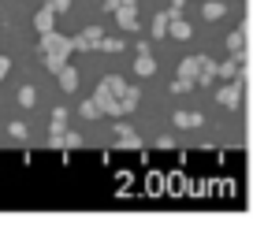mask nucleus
Segmentation results:
<instances>
[{
	"label": "nucleus",
	"instance_id": "nucleus-1",
	"mask_svg": "<svg viewBox=\"0 0 253 249\" xmlns=\"http://www.w3.org/2000/svg\"><path fill=\"white\" fill-rule=\"evenodd\" d=\"M93 101L104 108V116H126V112H134V108H138L142 93H138V86L123 82L119 75H104L101 82H97Z\"/></svg>",
	"mask_w": 253,
	"mask_h": 249
},
{
	"label": "nucleus",
	"instance_id": "nucleus-2",
	"mask_svg": "<svg viewBox=\"0 0 253 249\" xmlns=\"http://www.w3.org/2000/svg\"><path fill=\"white\" fill-rule=\"evenodd\" d=\"M38 52H45V67L56 75L60 67H67L71 52H79V48H75V38H63V34L48 30V34H41V45H38Z\"/></svg>",
	"mask_w": 253,
	"mask_h": 249
},
{
	"label": "nucleus",
	"instance_id": "nucleus-3",
	"mask_svg": "<svg viewBox=\"0 0 253 249\" xmlns=\"http://www.w3.org/2000/svg\"><path fill=\"white\" fill-rule=\"evenodd\" d=\"M198 78H201V56H190V60L179 63V78H175V93H186V89L198 86Z\"/></svg>",
	"mask_w": 253,
	"mask_h": 249
},
{
	"label": "nucleus",
	"instance_id": "nucleus-4",
	"mask_svg": "<svg viewBox=\"0 0 253 249\" xmlns=\"http://www.w3.org/2000/svg\"><path fill=\"white\" fill-rule=\"evenodd\" d=\"M101 41H104V30L97 23H89L86 30L75 38V48H79V52H89V48H101Z\"/></svg>",
	"mask_w": 253,
	"mask_h": 249
},
{
	"label": "nucleus",
	"instance_id": "nucleus-5",
	"mask_svg": "<svg viewBox=\"0 0 253 249\" xmlns=\"http://www.w3.org/2000/svg\"><path fill=\"white\" fill-rule=\"evenodd\" d=\"M216 101H220L223 108H238V101H242V82H238V78L223 82V86L216 89Z\"/></svg>",
	"mask_w": 253,
	"mask_h": 249
},
{
	"label": "nucleus",
	"instance_id": "nucleus-6",
	"mask_svg": "<svg viewBox=\"0 0 253 249\" xmlns=\"http://www.w3.org/2000/svg\"><path fill=\"white\" fill-rule=\"evenodd\" d=\"M116 23H119V30L134 34L138 26H142V23H138V4H130V8H119V11H116Z\"/></svg>",
	"mask_w": 253,
	"mask_h": 249
},
{
	"label": "nucleus",
	"instance_id": "nucleus-7",
	"mask_svg": "<svg viewBox=\"0 0 253 249\" xmlns=\"http://www.w3.org/2000/svg\"><path fill=\"white\" fill-rule=\"evenodd\" d=\"M134 71H138L142 78H149L153 71H157V60H153V52H149L145 45H138V60H134Z\"/></svg>",
	"mask_w": 253,
	"mask_h": 249
},
{
	"label": "nucleus",
	"instance_id": "nucleus-8",
	"mask_svg": "<svg viewBox=\"0 0 253 249\" xmlns=\"http://www.w3.org/2000/svg\"><path fill=\"white\" fill-rule=\"evenodd\" d=\"M56 15H60V11H56L52 4H45V8L34 15V30H38V34H48V30H52V19H56Z\"/></svg>",
	"mask_w": 253,
	"mask_h": 249
},
{
	"label": "nucleus",
	"instance_id": "nucleus-9",
	"mask_svg": "<svg viewBox=\"0 0 253 249\" xmlns=\"http://www.w3.org/2000/svg\"><path fill=\"white\" fill-rule=\"evenodd\" d=\"M56 82H60L63 93H75V89H79V71L75 67H60L56 71Z\"/></svg>",
	"mask_w": 253,
	"mask_h": 249
},
{
	"label": "nucleus",
	"instance_id": "nucleus-10",
	"mask_svg": "<svg viewBox=\"0 0 253 249\" xmlns=\"http://www.w3.org/2000/svg\"><path fill=\"white\" fill-rule=\"evenodd\" d=\"M116 138H119V145H126V149H138V145H142L138 130H134V126H126V123H116Z\"/></svg>",
	"mask_w": 253,
	"mask_h": 249
},
{
	"label": "nucleus",
	"instance_id": "nucleus-11",
	"mask_svg": "<svg viewBox=\"0 0 253 249\" xmlns=\"http://www.w3.org/2000/svg\"><path fill=\"white\" fill-rule=\"evenodd\" d=\"M168 34H171V38H179V41H186L190 34H194V26H190L182 15H175V19H171V26H168Z\"/></svg>",
	"mask_w": 253,
	"mask_h": 249
},
{
	"label": "nucleus",
	"instance_id": "nucleus-12",
	"mask_svg": "<svg viewBox=\"0 0 253 249\" xmlns=\"http://www.w3.org/2000/svg\"><path fill=\"white\" fill-rule=\"evenodd\" d=\"M216 78H220V67H216L209 56H201V78H198V86H201V82H216Z\"/></svg>",
	"mask_w": 253,
	"mask_h": 249
},
{
	"label": "nucleus",
	"instance_id": "nucleus-13",
	"mask_svg": "<svg viewBox=\"0 0 253 249\" xmlns=\"http://www.w3.org/2000/svg\"><path fill=\"white\" fill-rule=\"evenodd\" d=\"M227 48H231V56H238V60H242V48H246V30H235V34H231V38H227Z\"/></svg>",
	"mask_w": 253,
	"mask_h": 249
},
{
	"label": "nucleus",
	"instance_id": "nucleus-14",
	"mask_svg": "<svg viewBox=\"0 0 253 249\" xmlns=\"http://www.w3.org/2000/svg\"><path fill=\"white\" fill-rule=\"evenodd\" d=\"M227 15V8H223V0H205V19L212 23V19H223Z\"/></svg>",
	"mask_w": 253,
	"mask_h": 249
},
{
	"label": "nucleus",
	"instance_id": "nucleus-15",
	"mask_svg": "<svg viewBox=\"0 0 253 249\" xmlns=\"http://www.w3.org/2000/svg\"><path fill=\"white\" fill-rule=\"evenodd\" d=\"M168 26H171V15H168V11H157V19H153V38H164Z\"/></svg>",
	"mask_w": 253,
	"mask_h": 249
},
{
	"label": "nucleus",
	"instance_id": "nucleus-16",
	"mask_svg": "<svg viewBox=\"0 0 253 249\" xmlns=\"http://www.w3.org/2000/svg\"><path fill=\"white\" fill-rule=\"evenodd\" d=\"M175 126H201L198 112H175Z\"/></svg>",
	"mask_w": 253,
	"mask_h": 249
},
{
	"label": "nucleus",
	"instance_id": "nucleus-17",
	"mask_svg": "<svg viewBox=\"0 0 253 249\" xmlns=\"http://www.w3.org/2000/svg\"><path fill=\"white\" fill-rule=\"evenodd\" d=\"M238 63H242V60H238V56H231V63H220V78H223V82H231V78H238Z\"/></svg>",
	"mask_w": 253,
	"mask_h": 249
},
{
	"label": "nucleus",
	"instance_id": "nucleus-18",
	"mask_svg": "<svg viewBox=\"0 0 253 249\" xmlns=\"http://www.w3.org/2000/svg\"><path fill=\"white\" fill-rule=\"evenodd\" d=\"M79 116H82V119H101V116H104V108H101L97 101H86V104L79 108Z\"/></svg>",
	"mask_w": 253,
	"mask_h": 249
},
{
	"label": "nucleus",
	"instance_id": "nucleus-19",
	"mask_svg": "<svg viewBox=\"0 0 253 249\" xmlns=\"http://www.w3.org/2000/svg\"><path fill=\"white\" fill-rule=\"evenodd\" d=\"M34 101H38L34 86H23V89H19V104H23V108H34Z\"/></svg>",
	"mask_w": 253,
	"mask_h": 249
},
{
	"label": "nucleus",
	"instance_id": "nucleus-20",
	"mask_svg": "<svg viewBox=\"0 0 253 249\" xmlns=\"http://www.w3.org/2000/svg\"><path fill=\"white\" fill-rule=\"evenodd\" d=\"M130 4H138V0H104V11H108V15H116L119 8H130Z\"/></svg>",
	"mask_w": 253,
	"mask_h": 249
},
{
	"label": "nucleus",
	"instance_id": "nucleus-21",
	"mask_svg": "<svg viewBox=\"0 0 253 249\" xmlns=\"http://www.w3.org/2000/svg\"><path fill=\"white\" fill-rule=\"evenodd\" d=\"M101 48H104V52H123V41H112V38H104V41H101Z\"/></svg>",
	"mask_w": 253,
	"mask_h": 249
},
{
	"label": "nucleus",
	"instance_id": "nucleus-22",
	"mask_svg": "<svg viewBox=\"0 0 253 249\" xmlns=\"http://www.w3.org/2000/svg\"><path fill=\"white\" fill-rule=\"evenodd\" d=\"M60 145H71V149H79V145H82V138H79L75 130H67V134H63V141H60Z\"/></svg>",
	"mask_w": 253,
	"mask_h": 249
},
{
	"label": "nucleus",
	"instance_id": "nucleus-23",
	"mask_svg": "<svg viewBox=\"0 0 253 249\" xmlns=\"http://www.w3.org/2000/svg\"><path fill=\"white\" fill-rule=\"evenodd\" d=\"M8 134H11L15 141H23V138H26V126H23V123H11V126H8Z\"/></svg>",
	"mask_w": 253,
	"mask_h": 249
},
{
	"label": "nucleus",
	"instance_id": "nucleus-24",
	"mask_svg": "<svg viewBox=\"0 0 253 249\" xmlns=\"http://www.w3.org/2000/svg\"><path fill=\"white\" fill-rule=\"evenodd\" d=\"M8 71H11V60H8V56H0V78H8Z\"/></svg>",
	"mask_w": 253,
	"mask_h": 249
},
{
	"label": "nucleus",
	"instance_id": "nucleus-25",
	"mask_svg": "<svg viewBox=\"0 0 253 249\" xmlns=\"http://www.w3.org/2000/svg\"><path fill=\"white\" fill-rule=\"evenodd\" d=\"M48 4H52L56 11H67V8H71V0H48Z\"/></svg>",
	"mask_w": 253,
	"mask_h": 249
}]
</instances>
